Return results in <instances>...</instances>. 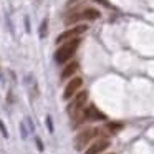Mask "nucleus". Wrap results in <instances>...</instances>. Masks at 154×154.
Wrapping results in <instances>:
<instances>
[{
	"label": "nucleus",
	"mask_w": 154,
	"mask_h": 154,
	"mask_svg": "<svg viewBox=\"0 0 154 154\" xmlns=\"http://www.w3.org/2000/svg\"><path fill=\"white\" fill-rule=\"evenodd\" d=\"M78 47H80V38H75V40H70L66 43H63L57 50V53H55L57 63H66L68 60H71V57L75 55Z\"/></svg>",
	"instance_id": "7ed1b4c3"
},
{
	"label": "nucleus",
	"mask_w": 154,
	"mask_h": 154,
	"mask_svg": "<svg viewBox=\"0 0 154 154\" xmlns=\"http://www.w3.org/2000/svg\"><path fill=\"white\" fill-rule=\"evenodd\" d=\"M83 86V80L80 76H75L70 80V83L65 86V91H63V100H71L76 93H80V88Z\"/></svg>",
	"instance_id": "0eeeda50"
},
{
	"label": "nucleus",
	"mask_w": 154,
	"mask_h": 154,
	"mask_svg": "<svg viewBox=\"0 0 154 154\" xmlns=\"http://www.w3.org/2000/svg\"><path fill=\"white\" fill-rule=\"evenodd\" d=\"M47 25H48V20L45 18V20L42 22V25H40V38H43L45 35H47Z\"/></svg>",
	"instance_id": "9b49d317"
},
{
	"label": "nucleus",
	"mask_w": 154,
	"mask_h": 154,
	"mask_svg": "<svg viewBox=\"0 0 154 154\" xmlns=\"http://www.w3.org/2000/svg\"><path fill=\"white\" fill-rule=\"evenodd\" d=\"M106 116H104L101 111L96 109V106H88L85 109H81L78 114L73 116V123H71V128H78L80 124L86 123V121H104Z\"/></svg>",
	"instance_id": "f03ea898"
},
{
	"label": "nucleus",
	"mask_w": 154,
	"mask_h": 154,
	"mask_svg": "<svg viewBox=\"0 0 154 154\" xmlns=\"http://www.w3.org/2000/svg\"><path fill=\"white\" fill-rule=\"evenodd\" d=\"M88 101V93L86 91H80V93H76L73 98H71V101L68 103V113L71 114V116H75V114H78L81 109H85V104H86Z\"/></svg>",
	"instance_id": "39448f33"
},
{
	"label": "nucleus",
	"mask_w": 154,
	"mask_h": 154,
	"mask_svg": "<svg viewBox=\"0 0 154 154\" xmlns=\"http://www.w3.org/2000/svg\"><path fill=\"white\" fill-rule=\"evenodd\" d=\"M0 131H2V134H4V137H8V133H7V128L4 126V123L0 121Z\"/></svg>",
	"instance_id": "4468645a"
},
{
	"label": "nucleus",
	"mask_w": 154,
	"mask_h": 154,
	"mask_svg": "<svg viewBox=\"0 0 154 154\" xmlns=\"http://www.w3.org/2000/svg\"><path fill=\"white\" fill-rule=\"evenodd\" d=\"M20 129H22V137H27V129H25V124H20Z\"/></svg>",
	"instance_id": "2eb2a0df"
},
{
	"label": "nucleus",
	"mask_w": 154,
	"mask_h": 154,
	"mask_svg": "<svg viewBox=\"0 0 154 154\" xmlns=\"http://www.w3.org/2000/svg\"><path fill=\"white\" fill-rule=\"evenodd\" d=\"M109 139H106V137H101V139L94 141V143H91L90 146H88V149H85L83 154H101L104 152V151L109 147Z\"/></svg>",
	"instance_id": "6e6552de"
},
{
	"label": "nucleus",
	"mask_w": 154,
	"mask_h": 154,
	"mask_svg": "<svg viewBox=\"0 0 154 154\" xmlns=\"http://www.w3.org/2000/svg\"><path fill=\"white\" fill-rule=\"evenodd\" d=\"M121 128H123V124H114V123H108V124H106V129L109 131V133H113V134L118 133Z\"/></svg>",
	"instance_id": "9d476101"
},
{
	"label": "nucleus",
	"mask_w": 154,
	"mask_h": 154,
	"mask_svg": "<svg viewBox=\"0 0 154 154\" xmlns=\"http://www.w3.org/2000/svg\"><path fill=\"white\" fill-rule=\"evenodd\" d=\"M86 25H76V27H71V28H68V30H65L63 33H60L57 37V43H66V42H70V40H75V38H78L81 33H85L86 32Z\"/></svg>",
	"instance_id": "423d86ee"
},
{
	"label": "nucleus",
	"mask_w": 154,
	"mask_h": 154,
	"mask_svg": "<svg viewBox=\"0 0 154 154\" xmlns=\"http://www.w3.org/2000/svg\"><path fill=\"white\" fill-rule=\"evenodd\" d=\"M101 133L103 131L100 129V128H86V129L80 131V133L75 136V149L76 151H83L85 147H88L91 143H93L94 139H96L98 136H101Z\"/></svg>",
	"instance_id": "f257e3e1"
},
{
	"label": "nucleus",
	"mask_w": 154,
	"mask_h": 154,
	"mask_svg": "<svg viewBox=\"0 0 154 154\" xmlns=\"http://www.w3.org/2000/svg\"><path fill=\"white\" fill-rule=\"evenodd\" d=\"M35 143H37V147H38V151L42 152V151L45 149V146H43V143H42V139H40V137H35Z\"/></svg>",
	"instance_id": "ddd939ff"
},
{
	"label": "nucleus",
	"mask_w": 154,
	"mask_h": 154,
	"mask_svg": "<svg viewBox=\"0 0 154 154\" xmlns=\"http://www.w3.org/2000/svg\"><path fill=\"white\" fill-rule=\"evenodd\" d=\"M96 2H100V4H103V5H106V7H109V4H108L106 0H96Z\"/></svg>",
	"instance_id": "dca6fc26"
},
{
	"label": "nucleus",
	"mask_w": 154,
	"mask_h": 154,
	"mask_svg": "<svg viewBox=\"0 0 154 154\" xmlns=\"http://www.w3.org/2000/svg\"><path fill=\"white\" fill-rule=\"evenodd\" d=\"M100 10H96V8H83V10L80 12H73V14H70L66 18H65V25H71V23H76V22L80 20H98L100 18Z\"/></svg>",
	"instance_id": "20e7f679"
},
{
	"label": "nucleus",
	"mask_w": 154,
	"mask_h": 154,
	"mask_svg": "<svg viewBox=\"0 0 154 154\" xmlns=\"http://www.w3.org/2000/svg\"><path fill=\"white\" fill-rule=\"evenodd\" d=\"M78 70V63L76 61H71V63H68L66 66L63 68V71H61V75H60V78H61V81H65V80H68V78H71L75 75V71Z\"/></svg>",
	"instance_id": "1a4fd4ad"
},
{
	"label": "nucleus",
	"mask_w": 154,
	"mask_h": 154,
	"mask_svg": "<svg viewBox=\"0 0 154 154\" xmlns=\"http://www.w3.org/2000/svg\"><path fill=\"white\" fill-rule=\"evenodd\" d=\"M47 128H48V131H50V133H53V131H55L53 121H51V116H47Z\"/></svg>",
	"instance_id": "f8f14e48"
}]
</instances>
